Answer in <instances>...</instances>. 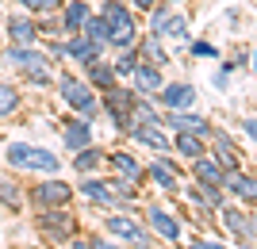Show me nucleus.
<instances>
[{
    "mask_svg": "<svg viewBox=\"0 0 257 249\" xmlns=\"http://www.w3.org/2000/svg\"><path fill=\"white\" fill-rule=\"evenodd\" d=\"M192 176H196V184L207 188V192H215V188H223L226 180V169L219 161H207V157H196L192 161Z\"/></svg>",
    "mask_w": 257,
    "mask_h": 249,
    "instance_id": "20",
    "label": "nucleus"
},
{
    "mask_svg": "<svg viewBox=\"0 0 257 249\" xmlns=\"http://www.w3.org/2000/svg\"><path fill=\"white\" fill-rule=\"evenodd\" d=\"M0 46H4V16H0Z\"/></svg>",
    "mask_w": 257,
    "mask_h": 249,
    "instance_id": "46",
    "label": "nucleus"
},
{
    "mask_svg": "<svg viewBox=\"0 0 257 249\" xmlns=\"http://www.w3.org/2000/svg\"><path fill=\"white\" fill-rule=\"evenodd\" d=\"M104 230H107V234H111L115 241L131 245V249H150V245H154L150 226H142L139 218H131L127 211H119V215H107V218H104Z\"/></svg>",
    "mask_w": 257,
    "mask_h": 249,
    "instance_id": "5",
    "label": "nucleus"
},
{
    "mask_svg": "<svg viewBox=\"0 0 257 249\" xmlns=\"http://www.w3.org/2000/svg\"><path fill=\"white\" fill-rule=\"evenodd\" d=\"M35 20H39V35H43V39H65L58 16H35Z\"/></svg>",
    "mask_w": 257,
    "mask_h": 249,
    "instance_id": "36",
    "label": "nucleus"
},
{
    "mask_svg": "<svg viewBox=\"0 0 257 249\" xmlns=\"http://www.w3.org/2000/svg\"><path fill=\"white\" fill-rule=\"evenodd\" d=\"M107 161H111V169H115V176H123V180H131V184H139L142 176V169H139V161H135V157H131V153H107Z\"/></svg>",
    "mask_w": 257,
    "mask_h": 249,
    "instance_id": "26",
    "label": "nucleus"
},
{
    "mask_svg": "<svg viewBox=\"0 0 257 249\" xmlns=\"http://www.w3.org/2000/svg\"><path fill=\"white\" fill-rule=\"evenodd\" d=\"M211 138H215V146H219V165H223L226 173H234V165H238V150H234V142L226 138L223 130H211Z\"/></svg>",
    "mask_w": 257,
    "mask_h": 249,
    "instance_id": "31",
    "label": "nucleus"
},
{
    "mask_svg": "<svg viewBox=\"0 0 257 249\" xmlns=\"http://www.w3.org/2000/svg\"><path fill=\"white\" fill-rule=\"evenodd\" d=\"M20 108H23V92L16 85H8V81H0V119L16 115Z\"/></svg>",
    "mask_w": 257,
    "mask_h": 249,
    "instance_id": "29",
    "label": "nucleus"
},
{
    "mask_svg": "<svg viewBox=\"0 0 257 249\" xmlns=\"http://www.w3.org/2000/svg\"><path fill=\"white\" fill-rule=\"evenodd\" d=\"M223 188H230V192H234L238 199H246V203H253V199H257V180H253V176H242L238 169H234V173H226Z\"/></svg>",
    "mask_w": 257,
    "mask_h": 249,
    "instance_id": "27",
    "label": "nucleus"
},
{
    "mask_svg": "<svg viewBox=\"0 0 257 249\" xmlns=\"http://www.w3.org/2000/svg\"><path fill=\"white\" fill-rule=\"evenodd\" d=\"M69 249H96V241L92 238H77L73 234V238H69Z\"/></svg>",
    "mask_w": 257,
    "mask_h": 249,
    "instance_id": "40",
    "label": "nucleus"
},
{
    "mask_svg": "<svg viewBox=\"0 0 257 249\" xmlns=\"http://www.w3.org/2000/svg\"><path fill=\"white\" fill-rule=\"evenodd\" d=\"M65 54H69V62H73V65H81V69H85L88 62L104 58L107 50H104L100 43H92L85 31H77V35H65Z\"/></svg>",
    "mask_w": 257,
    "mask_h": 249,
    "instance_id": "12",
    "label": "nucleus"
},
{
    "mask_svg": "<svg viewBox=\"0 0 257 249\" xmlns=\"http://www.w3.org/2000/svg\"><path fill=\"white\" fill-rule=\"evenodd\" d=\"M135 46H139V58H142V62L161 65V69L169 65V50H165V39H158V35H150V31H142Z\"/></svg>",
    "mask_w": 257,
    "mask_h": 249,
    "instance_id": "21",
    "label": "nucleus"
},
{
    "mask_svg": "<svg viewBox=\"0 0 257 249\" xmlns=\"http://www.w3.org/2000/svg\"><path fill=\"white\" fill-rule=\"evenodd\" d=\"M188 50H192V58H219V46H211V43H204V39H196V43H188Z\"/></svg>",
    "mask_w": 257,
    "mask_h": 249,
    "instance_id": "38",
    "label": "nucleus"
},
{
    "mask_svg": "<svg viewBox=\"0 0 257 249\" xmlns=\"http://www.w3.org/2000/svg\"><path fill=\"white\" fill-rule=\"evenodd\" d=\"M77 192L85 195L88 203H96V207H115V203H119L115 195H111V188H107V180H100V176H92V173H85V176H81Z\"/></svg>",
    "mask_w": 257,
    "mask_h": 249,
    "instance_id": "18",
    "label": "nucleus"
},
{
    "mask_svg": "<svg viewBox=\"0 0 257 249\" xmlns=\"http://www.w3.org/2000/svg\"><path fill=\"white\" fill-rule=\"evenodd\" d=\"M4 39L8 43H20V46H39V20H35L31 12H8L4 16Z\"/></svg>",
    "mask_w": 257,
    "mask_h": 249,
    "instance_id": "10",
    "label": "nucleus"
},
{
    "mask_svg": "<svg viewBox=\"0 0 257 249\" xmlns=\"http://www.w3.org/2000/svg\"><path fill=\"white\" fill-rule=\"evenodd\" d=\"M0 58H4V65H12L16 73H35V69H54L50 58H46L43 46H20V43H4L0 46Z\"/></svg>",
    "mask_w": 257,
    "mask_h": 249,
    "instance_id": "7",
    "label": "nucleus"
},
{
    "mask_svg": "<svg viewBox=\"0 0 257 249\" xmlns=\"http://www.w3.org/2000/svg\"><path fill=\"white\" fill-rule=\"evenodd\" d=\"M65 0H39V8H35V16H58L62 12Z\"/></svg>",
    "mask_w": 257,
    "mask_h": 249,
    "instance_id": "39",
    "label": "nucleus"
},
{
    "mask_svg": "<svg viewBox=\"0 0 257 249\" xmlns=\"http://www.w3.org/2000/svg\"><path fill=\"white\" fill-rule=\"evenodd\" d=\"M69 199H73V188L62 180V173L46 176V180H39L31 188V203L39 211H46V207H69Z\"/></svg>",
    "mask_w": 257,
    "mask_h": 249,
    "instance_id": "9",
    "label": "nucleus"
},
{
    "mask_svg": "<svg viewBox=\"0 0 257 249\" xmlns=\"http://www.w3.org/2000/svg\"><path fill=\"white\" fill-rule=\"evenodd\" d=\"M169 4H188V0H169Z\"/></svg>",
    "mask_w": 257,
    "mask_h": 249,
    "instance_id": "47",
    "label": "nucleus"
},
{
    "mask_svg": "<svg viewBox=\"0 0 257 249\" xmlns=\"http://www.w3.org/2000/svg\"><path fill=\"white\" fill-rule=\"evenodd\" d=\"M249 249H253V245H249Z\"/></svg>",
    "mask_w": 257,
    "mask_h": 249,
    "instance_id": "49",
    "label": "nucleus"
},
{
    "mask_svg": "<svg viewBox=\"0 0 257 249\" xmlns=\"http://www.w3.org/2000/svg\"><path fill=\"white\" fill-rule=\"evenodd\" d=\"M100 16H104L107 31H111V43H107V50H127V46L139 43V12L131 8L127 0H100Z\"/></svg>",
    "mask_w": 257,
    "mask_h": 249,
    "instance_id": "2",
    "label": "nucleus"
},
{
    "mask_svg": "<svg viewBox=\"0 0 257 249\" xmlns=\"http://www.w3.org/2000/svg\"><path fill=\"white\" fill-rule=\"evenodd\" d=\"M127 4H131L135 12H142V16H146V12H150L154 4H158V0H127Z\"/></svg>",
    "mask_w": 257,
    "mask_h": 249,
    "instance_id": "41",
    "label": "nucleus"
},
{
    "mask_svg": "<svg viewBox=\"0 0 257 249\" xmlns=\"http://www.w3.org/2000/svg\"><path fill=\"white\" fill-rule=\"evenodd\" d=\"M188 249H226V245H219V241H204V238H200V241H192Z\"/></svg>",
    "mask_w": 257,
    "mask_h": 249,
    "instance_id": "44",
    "label": "nucleus"
},
{
    "mask_svg": "<svg viewBox=\"0 0 257 249\" xmlns=\"http://www.w3.org/2000/svg\"><path fill=\"white\" fill-rule=\"evenodd\" d=\"M92 241H96V249H123V241H119V245H115V241H107V238H92Z\"/></svg>",
    "mask_w": 257,
    "mask_h": 249,
    "instance_id": "45",
    "label": "nucleus"
},
{
    "mask_svg": "<svg viewBox=\"0 0 257 249\" xmlns=\"http://www.w3.org/2000/svg\"><path fill=\"white\" fill-rule=\"evenodd\" d=\"M154 100H158L165 111H188L196 104V85H188V81H165Z\"/></svg>",
    "mask_w": 257,
    "mask_h": 249,
    "instance_id": "11",
    "label": "nucleus"
},
{
    "mask_svg": "<svg viewBox=\"0 0 257 249\" xmlns=\"http://www.w3.org/2000/svg\"><path fill=\"white\" fill-rule=\"evenodd\" d=\"M81 73H85V81L96 88V92H107V88H115V85H119V73L111 69V62H107V58H96V62H88Z\"/></svg>",
    "mask_w": 257,
    "mask_h": 249,
    "instance_id": "19",
    "label": "nucleus"
},
{
    "mask_svg": "<svg viewBox=\"0 0 257 249\" xmlns=\"http://www.w3.org/2000/svg\"><path fill=\"white\" fill-rule=\"evenodd\" d=\"M219 215H223L226 230H230L234 238H242V245H246V241H249V238L257 234V218H253V215H246L242 207H223Z\"/></svg>",
    "mask_w": 257,
    "mask_h": 249,
    "instance_id": "17",
    "label": "nucleus"
},
{
    "mask_svg": "<svg viewBox=\"0 0 257 249\" xmlns=\"http://www.w3.org/2000/svg\"><path fill=\"white\" fill-rule=\"evenodd\" d=\"M4 161L12 169H20V173H43V176L62 173V157L54 150H46V146H31V142H12Z\"/></svg>",
    "mask_w": 257,
    "mask_h": 249,
    "instance_id": "4",
    "label": "nucleus"
},
{
    "mask_svg": "<svg viewBox=\"0 0 257 249\" xmlns=\"http://www.w3.org/2000/svg\"><path fill=\"white\" fill-rule=\"evenodd\" d=\"M142 58H139V46H127V50H115V58H111V69L119 73V81L123 77H131L135 73V65H139Z\"/></svg>",
    "mask_w": 257,
    "mask_h": 249,
    "instance_id": "32",
    "label": "nucleus"
},
{
    "mask_svg": "<svg viewBox=\"0 0 257 249\" xmlns=\"http://www.w3.org/2000/svg\"><path fill=\"white\" fill-rule=\"evenodd\" d=\"M253 69H257V54H253Z\"/></svg>",
    "mask_w": 257,
    "mask_h": 249,
    "instance_id": "48",
    "label": "nucleus"
},
{
    "mask_svg": "<svg viewBox=\"0 0 257 249\" xmlns=\"http://www.w3.org/2000/svg\"><path fill=\"white\" fill-rule=\"evenodd\" d=\"M135 88H107V92H100V108L107 111V119H111V127L119 130V134H131V104H135Z\"/></svg>",
    "mask_w": 257,
    "mask_h": 249,
    "instance_id": "6",
    "label": "nucleus"
},
{
    "mask_svg": "<svg viewBox=\"0 0 257 249\" xmlns=\"http://www.w3.org/2000/svg\"><path fill=\"white\" fill-rule=\"evenodd\" d=\"M92 12H96V8H92V0H65L62 12H58V20H62V35H77Z\"/></svg>",
    "mask_w": 257,
    "mask_h": 249,
    "instance_id": "15",
    "label": "nucleus"
},
{
    "mask_svg": "<svg viewBox=\"0 0 257 249\" xmlns=\"http://www.w3.org/2000/svg\"><path fill=\"white\" fill-rule=\"evenodd\" d=\"M12 4L20 12H31V16H35V8H39V0H12Z\"/></svg>",
    "mask_w": 257,
    "mask_h": 249,
    "instance_id": "42",
    "label": "nucleus"
},
{
    "mask_svg": "<svg viewBox=\"0 0 257 249\" xmlns=\"http://www.w3.org/2000/svg\"><path fill=\"white\" fill-rule=\"evenodd\" d=\"M173 150L181 153V157H188V161H196V157H204V138H200V134H188V130H177Z\"/></svg>",
    "mask_w": 257,
    "mask_h": 249,
    "instance_id": "28",
    "label": "nucleus"
},
{
    "mask_svg": "<svg viewBox=\"0 0 257 249\" xmlns=\"http://www.w3.org/2000/svg\"><path fill=\"white\" fill-rule=\"evenodd\" d=\"M0 203L12 207V211H20V203H23V188L16 184V180H0Z\"/></svg>",
    "mask_w": 257,
    "mask_h": 249,
    "instance_id": "34",
    "label": "nucleus"
},
{
    "mask_svg": "<svg viewBox=\"0 0 257 249\" xmlns=\"http://www.w3.org/2000/svg\"><path fill=\"white\" fill-rule=\"evenodd\" d=\"M81 31H85L92 43H100V46L107 50V43H111V31H107V23H104V16H100V12H92V16H88Z\"/></svg>",
    "mask_w": 257,
    "mask_h": 249,
    "instance_id": "33",
    "label": "nucleus"
},
{
    "mask_svg": "<svg viewBox=\"0 0 257 249\" xmlns=\"http://www.w3.org/2000/svg\"><path fill=\"white\" fill-rule=\"evenodd\" d=\"M242 130L249 134V142H257V119H242Z\"/></svg>",
    "mask_w": 257,
    "mask_h": 249,
    "instance_id": "43",
    "label": "nucleus"
},
{
    "mask_svg": "<svg viewBox=\"0 0 257 249\" xmlns=\"http://www.w3.org/2000/svg\"><path fill=\"white\" fill-rule=\"evenodd\" d=\"M142 215H146V226H150L154 234H161L165 241H181V222H177L165 207H146Z\"/></svg>",
    "mask_w": 257,
    "mask_h": 249,
    "instance_id": "16",
    "label": "nucleus"
},
{
    "mask_svg": "<svg viewBox=\"0 0 257 249\" xmlns=\"http://www.w3.org/2000/svg\"><path fill=\"white\" fill-rule=\"evenodd\" d=\"M146 31L165 39V43H192V23L181 12V4H169V0H158L150 12H146Z\"/></svg>",
    "mask_w": 257,
    "mask_h": 249,
    "instance_id": "3",
    "label": "nucleus"
},
{
    "mask_svg": "<svg viewBox=\"0 0 257 249\" xmlns=\"http://www.w3.org/2000/svg\"><path fill=\"white\" fill-rule=\"evenodd\" d=\"M161 85H165V77H161V65H150V62H139L135 65V73H131V88L139 92V96H158Z\"/></svg>",
    "mask_w": 257,
    "mask_h": 249,
    "instance_id": "14",
    "label": "nucleus"
},
{
    "mask_svg": "<svg viewBox=\"0 0 257 249\" xmlns=\"http://www.w3.org/2000/svg\"><path fill=\"white\" fill-rule=\"evenodd\" d=\"M146 176H150L158 188H165V192H177V169H173L169 157H161V161H150Z\"/></svg>",
    "mask_w": 257,
    "mask_h": 249,
    "instance_id": "25",
    "label": "nucleus"
},
{
    "mask_svg": "<svg viewBox=\"0 0 257 249\" xmlns=\"http://www.w3.org/2000/svg\"><path fill=\"white\" fill-rule=\"evenodd\" d=\"M131 138L139 142V146H146V150H154V153H169L173 150V142L161 134V127H131Z\"/></svg>",
    "mask_w": 257,
    "mask_h": 249,
    "instance_id": "24",
    "label": "nucleus"
},
{
    "mask_svg": "<svg viewBox=\"0 0 257 249\" xmlns=\"http://www.w3.org/2000/svg\"><path fill=\"white\" fill-rule=\"evenodd\" d=\"M46 58H50L54 69H62V65H69V54H65V39H50V43L43 46Z\"/></svg>",
    "mask_w": 257,
    "mask_h": 249,
    "instance_id": "35",
    "label": "nucleus"
},
{
    "mask_svg": "<svg viewBox=\"0 0 257 249\" xmlns=\"http://www.w3.org/2000/svg\"><path fill=\"white\" fill-rule=\"evenodd\" d=\"M165 127H173V130H188V134H200V138H207V134H211V123L200 119V115H192V111H169Z\"/></svg>",
    "mask_w": 257,
    "mask_h": 249,
    "instance_id": "22",
    "label": "nucleus"
},
{
    "mask_svg": "<svg viewBox=\"0 0 257 249\" xmlns=\"http://www.w3.org/2000/svg\"><path fill=\"white\" fill-rule=\"evenodd\" d=\"M107 188H111V195H115V199H135V184H131V180H123V176H111V180H107Z\"/></svg>",
    "mask_w": 257,
    "mask_h": 249,
    "instance_id": "37",
    "label": "nucleus"
},
{
    "mask_svg": "<svg viewBox=\"0 0 257 249\" xmlns=\"http://www.w3.org/2000/svg\"><path fill=\"white\" fill-rule=\"evenodd\" d=\"M100 165H104V150H96V146H85V150H77V157H73V169L81 176H85V173H96Z\"/></svg>",
    "mask_w": 257,
    "mask_h": 249,
    "instance_id": "30",
    "label": "nucleus"
},
{
    "mask_svg": "<svg viewBox=\"0 0 257 249\" xmlns=\"http://www.w3.org/2000/svg\"><path fill=\"white\" fill-rule=\"evenodd\" d=\"M62 146L69 153L92 146V119H85V115H77V119H62Z\"/></svg>",
    "mask_w": 257,
    "mask_h": 249,
    "instance_id": "13",
    "label": "nucleus"
},
{
    "mask_svg": "<svg viewBox=\"0 0 257 249\" xmlns=\"http://www.w3.org/2000/svg\"><path fill=\"white\" fill-rule=\"evenodd\" d=\"M131 127H165V119L158 115L150 96H135V104H131Z\"/></svg>",
    "mask_w": 257,
    "mask_h": 249,
    "instance_id": "23",
    "label": "nucleus"
},
{
    "mask_svg": "<svg viewBox=\"0 0 257 249\" xmlns=\"http://www.w3.org/2000/svg\"><path fill=\"white\" fill-rule=\"evenodd\" d=\"M54 88H58V96H62V104L65 108H73L77 115H85V119H92L96 123L100 119V92L92 85H88L85 77H77V73H69V69H54Z\"/></svg>",
    "mask_w": 257,
    "mask_h": 249,
    "instance_id": "1",
    "label": "nucleus"
},
{
    "mask_svg": "<svg viewBox=\"0 0 257 249\" xmlns=\"http://www.w3.org/2000/svg\"><path fill=\"white\" fill-rule=\"evenodd\" d=\"M35 226H39V234L46 241H69L77 234V218L69 207H46L43 215L35 218Z\"/></svg>",
    "mask_w": 257,
    "mask_h": 249,
    "instance_id": "8",
    "label": "nucleus"
}]
</instances>
